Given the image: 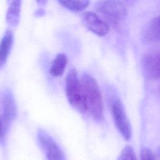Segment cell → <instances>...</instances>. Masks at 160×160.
<instances>
[{
	"label": "cell",
	"mask_w": 160,
	"mask_h": 160,
	"mask_svg": "<svg viewBox=\"0 0 160 160\" xmlns=\"http://www.w3.org/2000/svg\"><path fill=\"white\" fill-rule=\"evenodd\" d=\"M96 10L109 22L116 24L124 19L126 9L120 0H102L95 5Z\"/></svg>",
	"instance_id": "cell-3"
},
{
	"label": "cell",
	"mask_w": 160,
	"mask_h": 160,
	"mask_svg": "<svg viewBox=\"0 0 160 160\" xmlns=\"http://www.w3.org/2000/svg\"><path fill=\"white\" fill-rule=\"evenodd\" d=\"M141 160H156L153 152L148 148H144L141 151Z\"/></svg>",
	"instance_id": "cell-15"
},
{
	"label": "cell",
	"mask_w": 160,
	"mask_h": 160,
	"mask_svg": "<svg viewBox=\"0 0 160 160\" xmlns=\"http://www.w3.org/2000/svg\"><path fill=\"white\" fill-rule=\"evenodd\" d=\"M0 118L3 131L6 134L8 129L16 118L17 114L16 101L12 92L9 89H4L1 92L0 94Z\"/></svg>",
	"instance_id": "cell-4"
},
{
	"label": "cell",
	"mask_w": 160,
	"mask_h": 160,
	"mask_svg": "<svg viewBox=\"0 0 160 160\" xmlns=\"http://www.w3.org/2000/svg\"><path fill=\"white\" fill-rule=\"evenodd\" d=\"M81 19L84 26L89 31L99 36H104L109 31V27L107 22L93 12H84L81 16Z\"/></svg>",
	"instance_id": "cell-7"
},
{
	"label": "cell",
	"mask_w": 160,
	"mask_h": 160,
	"mask_svg": "<svg viewBox=\"0 0 160 160\" xmlns=\"http://www.w3.org/2000/svg\"><path fill=\"white\" fill-rule=\"evenodd\" d=\"M118 160H137L133 148L130 146H125L121 151Z\"/></svg>",
	"instance_id": "cell-14"
},
{
	"label": "cell",
	"mask_w": 160,
	"mask_h": 160,
	"mask_svg": "<svg viewBox=\"0 0 160 160\" xmlns=\"http://www.w3.org/2000/svg\"><path fill=\"white\" fill-rule=\"evenodd\" d=\"M142 66L146 76L151 79L159 78V53L151 51L147 52L142 58Z\"/></svg>",
	"instance_id": "cell-8"
},
{
	"label": "cell",
	"mask_w": 160,
	"mask_h": 160,
	"mask_svg": "<svg viewBox=\"0 0 160 160\" xmlns=\"http://www.w3.org/2000/svg\"><path fill=\"white\" fill-rule=\"evenodd\" d=\"M111 114L114 122L119 132L126 140H129L132 136L131 127L124 106L119 99H116L112 102Z\"/></svg>",
	"instance_id": "cell-5"
},
{
	"label": "cell",
	"mask_w": 160,
	"mask_h": 160,
	"mask_svg": "<svg viewBox=\"0 0 160 160\" xmlns=\"http://www.w3.org/2000/svg\"><path fill=\"white\" fill-rule=\"evenodd\" d=\"M66 9L72 12L84 10L89 4L90 0H57Z\"/></svg>",
	"instance_id": "cell-13"
},
{
	"label": "cell",
	"mask_w": 160,
	"mask_h": 160,
	"mask_svg": "<svg viewBox=\"0 0 160 160\" xmlns=\"http://www.w3.org/2000/svg\"><path fill=\"white\" fill-rule=\"evenodd\" d=\"M144 40L148 43L156 42L159 40V18L152 19L146 26L143 31Z\"/></svg>",
	"instance_id": "cell-10"
},
{
	"label": "cell",
	"mask_w": 160,
	"mask_h": 160,
	"mask_svg": "<svg viewBox=\"0 0 160 160\" xmlns=\"http://www.w3.org/2000/svg\"><path fill=\"white\" fill-rule=\"evenodd\" d=\"M5 134L4 132L3 131V128H2V123H1V118H0V142H4V139L5 138Z\"/></svg>",
	"instance_id": "cell-16"
},
{
	"label": "cell",
	"mask_w": 160,
	"mask_h": 160,
	"mask_svg": "<svg viewBox=\"0 0 160 160\" xmlns=\"http://www.w3.org/2000/svg\"><path fill=\"white\" fill-rule=\"evenodd\" d=\"M66 94L68 102L74 108L82 114L88 112L82 86L74 68L69 71L66 76Z\"/></svg>",
	"instance_id": "cell-2"
},
{
	"label": "cell",
	"mask_w": 160,
	"mask_h": 160,
	"mask_svg": "<svg viewBox=\"0 0 160 160\" xmlns=\"http://www.w3.org/2000/svg\"><path fill=\"white\" fill-rule=\"evenodd\" d=\"M36 1L39 5H44L47 2V0H36Z\"/></svg>",
	"instance_id": "cell-17"
},
{
	"label": "cell",
	"mask_w": 160,
	"mask_h": 160,
	"mask_svg": "<svg viewBox=\"0 0 160 160\" xmlns=\"http://www.w3.org/2000/svg\"><path fill=\"white\" fill-rule=\"evenodd\" d=\"M88 111L94 120L101 122L104 119V106L101 92L96 79L88 74L81 78Z\"/></svg>",
	"instance_id": "cell-1"
},
{
	"label": "cell",
	"mask_w": 160,
	"mask_h": 160,
	"mask_svg": "<svg viewBox=\"0 0 160 160\" xmlns=\"http://www.w3.org/2000/svg\"><path fill=\"white\" fill-rule=\"evenodd\" d=\"M68 64V58L63 53H59L52 61L50 68V74L53 77H59L64 73Z\"/></svg>",
	"instance_id": "cell-12"
},
{
	"label": "cell",
	"mask_w": 160,
	"mask_h": 160,
	"mask_svg": "<svg viewBox=\"0 0 160 160\" xmlns=\"http://www.w3.org/2000/svg\"><path fill=\"white\" fill-rule=\"evenodd\" d=\"M14 42V35L12 32L7 30L0 41V69L6 64L10 54Z\"/></svg>",
	"instance_id": "cell-9"
},
{
	"label": "cell",
	"mask_w": 160,
	"mask_h": 160,
	"mask_svg": "<svg viewBox=\"0 0 160 160\" xmlns=\"http://www.w3.org/2000/svg\"><path fill=\"white\" fill-rule=\"evenodd\" d=\"M38 139L47 160H66L62 149L46 132L39 129Z\"/></svg>",
	"instance_id": "cell-6"
},
{
	"label": "cell",
	"mask_w": 160,
	"mask_h": 160,
	"mask_svg": "<svg viewBox=\"0 0 160 160\" xmlns=\"http://www.w3.org/2000/svg\"><path fill=\"white\" fill-rule=\"evenodd\" d=\"M21 3L22 0H13L8 9L6 20L7 23L11 26L15 27L18 24Z\"/></svg>",
	"instance_id": "cell-11"
}]
</instances>
